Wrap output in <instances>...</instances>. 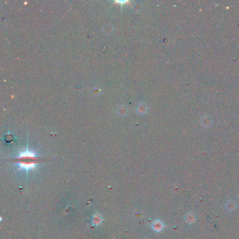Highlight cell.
Segmentation results:
<instances>
[{
    "mask_svg": "<svg viewBox=\"0 0 239 239\" xmlns=\"http://www.w3.org/2000/svg\"><path fill=\"white\" fill-rule=\"evenodd\" d=\"M11 161L18 163L19 169L28 172L30 170L35 169L37 164L44 161V158L37 156L35 152L33 151L26 150L25 151L21 152L17 157L11 158Z\"/></svg>",
    "mask_w": 239,
    "mask_h": 239,
    "instance_id": "1",
    "label": "cell"
},
{
    "mask_svg": "<svg viewBox=\"0 0 239 239\" xmlns=\"http://www.w3.org/2000/svg\"><path fill=\"white\" fill-rule=\"evenodd\" d=\"M102 217H101L100 215L96 213L93 216L92 224H93V226L98 227V226L100 225L101 224H102Z\"/></svg>",
    "mask_w": 239,
    "mask_h": 239,
    "instance_id": "2",
    "label": "cell"
},
{
    "mask_svg": "<svg viewBox=\"0 0 239 239\" xmlns=\"http://www.w3.org/2000/svg\"><path fill=\"white\" fill-rule=\"evenodd\" d=\"M152 229L155 231L158 232V231H161L163 229V225L161 221L156 220L153 222V224H152Z\"/></svg>",
    "mask_w": 239,
    "mask_h": 239,
    "instance_id": "3",
    "label": "cell"
}]
</instances>
